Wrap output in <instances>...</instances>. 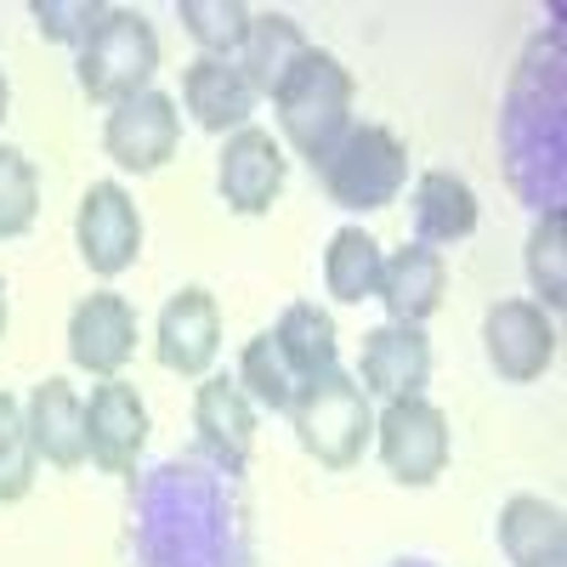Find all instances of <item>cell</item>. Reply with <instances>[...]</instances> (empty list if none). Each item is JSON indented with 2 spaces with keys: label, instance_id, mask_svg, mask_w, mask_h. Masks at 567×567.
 Instances as JSON below:
<instances>
[{
  "label": "cell",
  "instance_id": "obj_11",
  "mask_svg": "<svg viewBox=\"0 0 567 567\" xmlns=\"http://www.w3.org/2000/svg\"><path fill=\"white\" fill-rule=\"evenodd\" d=\"M358 386L381 403L425 398V386H432V341H425V329L420 323H374L363 336Z\"/></svg>",
  "mask_w": 567,
  "mask_h": 567
},
{
  "label": "cell",
  "instance_id": "obj_21",
  "mask_svg": "<svg viewBox=\"0 0 567 567\" xmlns=\"http://www.w3.org/2000/svg\"><path fill=\"white\" fill-rule=\"evenodd\" d=\"M381 267H386L381 239L363 233V227H341L336 239H329V250H323V290L336 301H347V307L374 301L381 296Z\"/></svg>",
  "mask_w": 567,
  "mask_h": 567
},
{
  "label": "cell",
  "instance_id": "obj_4",
  "mask_svg": "<svg viewBox=\"0 0 567 567\" xmlns=\"http://www.w3.org/2000/svg\"><path fill=\"white\" fill-rule=\"evenodd\" d=\"M318 182L341 210H392L409 187V148L386 125H352L341 148L323 159Z\"/></svg>",
  "mask_w": 567,
  "mask_h": 567
},
{
  "label": "cell",
  "instance_id": "obj_15",
  "mask_svg": "<svg viewBox=\"0 0 567 567\" xmlns=\"http://www.w3.org/2000/svg\"><path fill=\"white\" fill-rule=\"evenodd\" d=\"M256 91L245 80V69L233 58H194L182 69V109L194 114L210 136H233L245 131L250 114H256Z\"/></svg>",
  "mask_w": 567,
  "mask_h": 567
},
{
  "label": "cell",
  "instance_id": "obj_9",
  "mask_svg": "<svg viewBox=\"0 0 567 567\" xmlns=\"http://www.w3.org/2000/svg\"><path fill=\"white\" fill-rule=\"evenodd\" d=\"M284 176H290V159H284V142L261 125H245L221 142V165H216V187L221 205L239 216H267L272 199L284 194Z\"/></svg>",
  "mask_w": 567,
  "mask_h": 567
},
{
  "label": "cell",
  "instance_id": "obj_20",
  "mask_svg": "<svg viewBox=\"0 0 567 567\" xmlns=\"http://www.w3.org/2000/svg\"><path fill=\"white\" fill-rule=\"evenodd\" d=\"M307 52H312V40L296 29V18L256 12V18H250V34H245V45H239V58H233V63L245 69V80H250L256 97H272V91L284 85V74H290Z\"/></svg>",
  "mask_w": 567,
  "mask_h": 567
},
{
  "label": "cell",
  "instance_id": "obj_19",
  "mask_svg": "<svg viewBox=\"0 0 567 567\" xmlns=\"http://www.w3.org/2000/svg\"><path fill=\"white\" fill-rule=\"evenodd\" d=\"M409 216H414V245H460L477 233V194L471 182L454 176V171H425L414 182V199H409Z\"/></svg>",
  "mask_w": 567,
  "mask_h": 567
},
{
  "label": "cell",
  "instance_id": "obj_30",
  "mask_svg": "<svg viewBox=\"0 0 567 567\" xmlns=\"http://www.w3.org/2000/svg\"><path fill=\"white\" fill-rule=\"evenodd\" d=\"M7 318H12V307H7V278H0V336H7Z\"/></svg>",
  "mask_w": 567,
  "mask_h": 567
},
{
  "label": "cell",
  "instance_id": "obj_22",
  "mask_svg": "<svg viewBox=\"0 0 567 567\" xmlns=\"http://www.w3.org/2000/svg\"><path fill=\"white\" fill-rule=\"evenodd\" d=\"M272 341L284 352V363L296 369V381H318L323 369H336V318H329L318 301H296L284 307V318L272 323Z\"/></svg>",
  "mask_w": 567,
  "mask_h": 567
},
{
  "label": "cell",
  "instance_id": "obj_1",
  "mask_svg": "<svg viewBox=\"0 0 567 567\" xmlns=\"http://www.w3.org/2000/svg\"><path fill=\"white\" fill-rule=\"evenodd\" d=\"M352 97H358V80L341 58L312 52L284 74V85L272 91V114L284 142L296 148V159H307L312 171H323V159L347 142L352 131Z\"/></svg>",
  "mask_w": 567,
  "mask_h": 567
},
{
  "label": "cell",
  "instance_id": "obj_10",
  "mask_svg": "<svg viewBox=\"0 0 567 567\" xmlns=\"http://www.w3.org/2000/svg\"><path fill=\"white\" fill-rule=\"evenodd\" d=\"M142 449H148V403L131 381H103L85 403V460L109 477H125Z\"/></svg>",
  "mask_w": 567,
  "mask_h": 567
},
{
  "label": "cell",
  "instance_id": "obj_2",
  "mask_svg": "<svg viewBox=\"0 0 567 567\" xmlns=\"http://www.w3.org/2000/svg\"><path fill=\"white\" fill-rule=\"evenodd\" d=\"M296 437L323 471H352L363 449L374 443V398L358 386V374L323 369L318 381H307L290 403Z\"/></svg>",
  "mask_w": 567,
  "mask_h": 567
},
{
  "label": "cell",
  "instance_id": "obj_6",
  "mask_svg": "<svg viewBox=\"0 0 567 567\" xmlns=\"http://www.w3.org/2000/svg\"><path fill=\"white\" fill-rule=\"evenodd\" d=\"M176 148H182V114L165 91H136V97L114 103L103 120V154L120 171L154 176L159 165L176 159Z\"/></svg>",
  "mask_w": 567,
  "mask_h": 567
},
{
  "label": "cell",
  "instance_id": "obj_29",
  "mask_svg": "<svg viewBox=\"0 0 567 567\" xmlns=\"http://www.w3.org/2000/svg\"><path fill=\"white\" fill-rule=\"evenodd\" d=\"M7 109H12V85H7V69H0V125H7Z\"/></svg>",
  "mask_w": 567,
  "mask_h": 567
},
{
  "label": "cell",
  "instance_id": "obj_14",
  "mask_svg": "<svg viewBox=\"0 0 567 567\" xmlns=\"http://www.w3.org/2000/svg\"><path fill=\"white\" fill-rule=\"evenodd\" d=\"M194 432H199V449L221 471L239 477V471L250 465V449H256V403L245 398L239 381L210 374V381L194 392Z\"/></svg>",
  "mask_w": 567,
  "mask_h": 567
},
{
  "label": "cell",
  "instance_id": "obj_18",
  "mask_svg": "<svg viewBox=\"0 0 567 567\" xmlns=\"http://www.w3.org/2000/svg\"><path fill=\"white\" fill-rule=\"evenodd\" d=\"M499 550L511 567H567V523L539 494H516L499 505Z\"/></svg>",
  "mask_w": 567,
  "mask_h": 567
},
{
  "label": "cell",
  "instance_id": "obj_28",
  "mask_svg": "<svg viewBox=\"0 0 567 567\" xmlns=\"http://www.w3.org/2000/svg\"><path fill=\"white\" fill-rule=\"evenodd\" d=\"M34 23L45 40H63V45H85V34L97 29V18L109 12L103 0H34Z\"/></svg>",
  "mask_w": 567,
  "mask_h": 567
},
{
  "label": "cell",
  "instance_id": "obj_27",
  "mask_svg": "<svg viewBox=\"0 0 567 567\" xmlns=\"http://www.w3.org/2000/svg\"><path fill=\"white\" fill-rule=\"evenodd\" d=\"M561 233H567L561 210H545L534 221V233H528V284H534V296H539L545 312L567 307V272H561V250L567 245H561Z\"/></svg>",
  "mask_w": 567,
  "mask_h": 567
},
{
  "label": "cell",
  "instance_id": "obj_7",
  "mask_svg": "<svg viewBox=\"0 0 567 567\" xmlns=\"http://www.w3.org/2000/svg\"><path fill=\"white\" fill-rule=\"evenodd\" d=\"M74 239H80V256H85L91 272L120 278L142 256V210H136V199L120 182H91L85 199H80V216H74Z\"/></svg>",
  "mask_w": 567,
  "mask_h": 567
},
{
  "label": "cell",
  "instance_id": "obj_16",
  "mask_svg": "<svg viewBox=\"0 0 567 567\" xmlns=\"http://www.w3.org/2000/svg\"><path fill=\"white\" fill-rule=\"evenodd\" d=\"M23 420H29L34 460L58 465V471H80L85 465V403L74 398V386L63 381V374H45V381L29 392Z\"/></svg>",
  "mask_w": 567,
  "mask_h": 567
},
{
  "label": "cell",
  "instance_id": "obj_3",
  "mask_svg": "<svg viewBox=\"0 0 567 567\" xmlns=\"http://www.w3.org/2000/svg\"><path fill=\"white\" fill-rule=\"evenodd\" d=\"M154 74H159L154 23L131 7H109L80 45V91L91 103L114 109V103L136 97V91H154Z\"/></svg>",
  "mask_w": 567,
  "mask_h": 567
},
{
  "label": "cell",
  "instance_id": "obj_23",
  "mask_svg": "<svg viewBox=\"0 0 567 567\" xmlns=\"http://www.w3.org/2000/svg\"><path fill=\"white\" fill-rule=\"evenodd\" d=\"M239 386H245V398H250L256 409L290 414L301 381H296V369L284 363V352H278V341H272V329H261V336L245 347V358H239Z\"/></svg>",
  "mask_w": 567,
  "mask_h": 567
},
{
  "label": "cell",
  "instance_id": "obj_24",
  "mask_svg": "<svg viewBox=\"0 0 567 567\" xmlns=\"http://www.w3.org/2000/svg\"><path fill=\"white\" fill-rule=\"evenodd\" d=\"M182 29L194 34L199 58H239V45L250 34V7H239V0H182L176 7Z\"/></svg>",
  "mask_w": 567,
  "mask_h": 567
},
{
  "label": "cell",
  "instance_id": "obj_13",
  "mask_svg": "<svg viewBox=\"0 0 567 567\" xmlns=\"http://www.w3.org/2000/svg\"><path fill=\"white\" fill-rule=\"evenodd\" d=\"M154 352L171 374H205L221 352V312H216V296L205 284H187L176 290L159 312V329H154Z\"/></svg>",
  "mask_w": 567,
  "mask_h": 567
},
{
  "label": "cell",
  "instance_id": "obj_8",
  "mask_svg": "<svg viewBox=\"0 0 567 567\" xmlns=\"http://www.w3.org/2000/svg\"><path fill=\"white\" fill-rule=\"evenodd\" d=\"M483 352L499 381L528 386L556 363V323L539 301H494L483 318Z\"/></svg>",
  "mask_w": 567,
  "mask_h": 567
},
{
  "label": "cell",
  "instance_id": "obj_12",
  "mask_svg": "<svg viewBox=\"0 0 567 567\" xmlns=\"http://www.w3.org/2000/svg\"><path fill=\"white\" fill-rule=\"evenodd\" d=\"M131 352H136V307L125 296L97 290L69 312V358H74V369L97 374V381H120Z\"/></svg>",
  "mask_w": 567,
  "mask_h": 567
},
{
  "label": "cell",
  "instance_id": "obj_17",
  "mask_svg": "<svg viewBox=\"0 0 567 567\" xmlns=\"http://www.w3.org/2000/svg\"><path fill=\"white\" fill-rule=\"evenodd\" d=\"M449 296V261L443 250L432 245H403L386 256L381 267V301L386 307V323H425Z\"/></svg>",
  "mask_w": 567,
  "mask_h": 567
},
{
  "label": "cell",
  "instance_id": "obj_5",
  "mask_svg": "<svg viewBox=\"0 0 567 567\" xmlns=\"http://www.w3.org/2000/svg\"><path fill=\"white\" fill-rule=\"evenodd\" d=\"M374 449H381L386 471L403 488H432L454 454L449 414L425 398H398L374 414Z\"/></svg>",
  "mask_w": 567,
  "mask_h": 567
},
{
  "label": "cell",
  "instance_id": "obj_25",
  "mask_svg": "<svg viewBox=\"0 0 567 567\" xmlns=\"http://www.w3.org/2000/svg\"><path fill=\"white\" fill-rule=\"evenodd\" d=\"M34 443H29V420L12 392H0V505H18L34 488Z\"/></svg>",
  "mask_w": 567,
  "mask_h": 567
},
{
  "label": "cell",
  "instance_id": "obj_26",
  "mask_svg": "<svg viewBox=\"0 0 567 567\" xmlns=\"http://www.w3.org/2000/svg\"><path fill=\"white\" fill-rule=\"evenodd\" d=\"M40 216V171L23 148L0 142V239H23Z\"/></svg>",
  "mask_w": 567,
  "mask_h": 567
}]
</instances>
